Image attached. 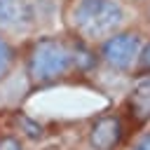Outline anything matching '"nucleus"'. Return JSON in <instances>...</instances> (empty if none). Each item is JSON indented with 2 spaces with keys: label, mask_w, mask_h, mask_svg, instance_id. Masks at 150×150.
<instances>
[{
  "label": "nucleus",
  "mask_w": 150,
  "mask_h": 150,
  "mask_svg": "<svg viewBox=\"0 0 150 150\" xmlns=\"http://www.w3.org/2000/svg\"><path fill=\"white\" fill-rule=\"evenodd\" d=\"M127 112L138 127L150 124V77H138L127 96Z\"/></svg>",
  "instance_id": "nucleus-6"
},
{
  "label": "nucleus",
  "mask_w": 150,
  "mask_h": 150,
  "mask_svg": "<svg viewBox=\"0 0 150 150\" xmlns=\"http://www.w3.org/2000/svg\"><path fill=\"white\" fill-rule=\"evenodd\" d=\"M0 150H26V141L14 131H0Z\"/></svg>",
  "instance_id": "nucleus-10"
},
{
  "label": "nucleus",
  "mask_w": 150,
  "mask_h": 150,
  "mask_svg": "<svg viewBox=\"0 0 150 150\" xmlns=\"http://www.w3.org/2000/svg\"><path fill=\"white\" fill-rule=\"evenodd\" d=\"M134 77H150V38L143 40L141 52H138V61L134 68Z\"/></svg>",
  "instance_id": "nucleus-9"
},
{
  "label": "nucleus",
  "mask_w": 150,
  "mask_h": 150,
  "mask_svg": "<svg viewBox=\"0 0 150 150\" xmlns=\"http://www.w3.org/2000/svg\"><path fill=\"white\" fill-rule=\"evenodd\" d=\"M127 136V124L122 112L108 110L96 115L87 127V145L89 150H120Z\"/></svg>",
  "instance_id": "nucleus-5"
},
{
  "label": "nucleus",
  "mask_w": 150,
  "mask_h": 150,
  "mask_svg": "<svg viewBox=\"0 0 150 150\" xmlns=\"http://www.w3.org/2000/svg\"><path fill=\"white\" fill-rule=\"evenodd\" d=\"M129 5H143V2H150V0H127Z\"/></svg>",
  "instance_id": "nucleus-12"
},
{
  "label": "nucleus",
  "mask_w": 150,
  "mask_h": 150,
  "mask_svg": "<svg viewBox=\"0 0 150 150\" xmlns=\"http://www.w3.org/2000/svg\"><path fill=\"white\" fill-rule=\"evenodd\" d=\"M131 9L134 5L127 0H68L63 19L68 35L98 47L117 30L131 26Z\"/></svg>",
  "instance_id": "nucleus-2"
},
{
  "label": "nucleus",
  "mask_w": 150,
  "mask_h": 150,
  "mask_svg": "<svg viewBox=\"0 0 150 150\" xmlns=\"http://www.w3.org/2000/svg\"><path fill=\"white\" fill-rule=\"evenodd\" d=\"M45 0H0V35L28 42L42 26Z\"/></svg>",
  "instance_id": "nucleus-3"
},
{
  "label": "nucleus",
  "mask_w": 150,
  "mask_h": 150,
  "mask_svg": "<svg viewBox=\"0 0 150 150\" xmlns=\"http://www.w3.org/2000/svg\"><path fill=\"white\" fill-rule=\"evenodd\" d=\"M21 63V49L14 40L0 35V84L9 80V75L19 68Z\"/></svg>",
  "instance_id": "nucleus-7"
},
{
  "label": "nucleus",
  "mask_w": 150,
  "mask_h": 150,
  "mask_svg": "<svg viewBox=\"0 0 150 150\" xmlns=\"http://www.w3.org/2000/svg\"><path fill=\"white\" fill-rule=\"evenodd\" d=\"M23 77L30 91L54 87L73 75H87L98 66L96 47L59 33L33 35L21 52Z\"/></svg>",
  "instance_id": "nucleus-1"
},
{
  "label": "nucleus",
  "mask_w": 150,
  "mask_h": 150,
  "mask_svg": "<svg viewBox=\"0 0 150 150\" xmlns=\"http://www.w3.org/2000/svg\"><path fill=\"white\" fill-rule=\"evenodd\" d=\"M14 122L19 124V136L26 141V138H42V124H38V122H33L30 117H26V115H14Z\"/></svg>",
  "instance_id": "nucleus-8"
},
{
  "label": "nucleus",
  "mask_w": 150,
  "mask_h": 150,
  "mask_svg": "<svg viewBox=\"0 0 150 150\" xmlns=\"http://www.w3.org/2000/svg\"><path fill=\"white\" fill-rule=\"evenodd\" d=\"M129 150H150V127H141V131H136Z\"/></svg>",
  "instance_id": "nucleus-11"
},
{
  "label": "nucleus",
  "mask_w": 150,
  "mask_h": 150,
  "mask_svg": "<svg viewBox=\"0 0 150 150\" xmlns=\"http://www.w3.org/2000/svg\"><path fill=\"white\" fill-rule=\"evenodd\" d=\"M143 40H145L143 30H138L134 26L117 30L115 35H110L108 40H103L96 47L98 63L117 75H134Z\"/></svg>",
  "instance_id": "nucleus-4"
}]
</instances>
